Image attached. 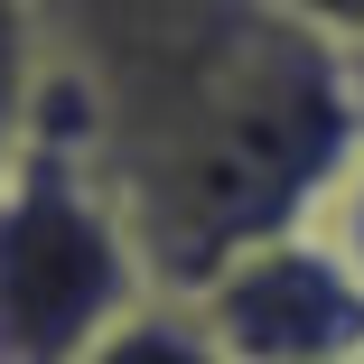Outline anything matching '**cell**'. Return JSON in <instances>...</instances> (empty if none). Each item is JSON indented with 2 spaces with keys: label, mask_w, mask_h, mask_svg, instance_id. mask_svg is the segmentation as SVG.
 <instances>
[{
  "label": "cell",
  "mask_w": 364,
  "mask_h": 364,
  "mask_svg": "<svg viewBox=\"0 0 364 364\" xmlns=\"http://www.w3.org/2000/svg\"><path fill=\"white\" fill-rule=\"evenodd\" d=\"M150 289V252L85 150L0 168V364H85Z\"/></svg>",
  "instance_id": "cell-1"
},
{
  "label": "cell",
  "mask_w": 364,
  "mask_h": 364,
  "mask_svg": "<svg viewBox=\"0 0 364 364\" xmlns=\"http://www.w3.org/2000/svg\"><path fill=\"white\" fill-rule=\"evenodd\" d=\"M187 309L234 364H355L364 355V280L318 225H280L225 252Z\"/></svg>",
  "instance_id": "cell-2"
},
{
  "label": "cell",
  "mask_w": 364,
  "mask_h": 364,
  "mask_svg": "<svg viewBox=\"0 0 364 364\" xmlns=\"http://www.w3.org/2000/svg\"><path fill=\"white\" fill-rule=\"evenodd\" d=\"M47 85H56V65H47V19H38V0H0V168L28 150Z\"/></svg>",
  "instance_id": "cell-3"
},
{
  "label": "cell",
  "mask_w": 364,
  "mask_h": 364,
  "mask_svg": "<svg viewBox=\"0 0 364 364\" xmlns=\"http://www.w3.org/2000/svg\"><path fill=\"white\" fill-rule=\"evenodd\" d=\"M355 364H364V355H355Z\"/></svg>",
  "instance_id": "cell-7"
},
{
  "label": "cell",
  "mask_w": 364,
  "mask_h": 364,
  "mask_svg": "<svg viewBox=\"0 0 364 364\" xmlns=\"http://www.w3.org/2000/svg\"><path fill=\"white\" fill-rule=\"evenodd\" d=\"M271 19H289L318 47H364V0H262Z\"/></svg>",
  "instance_id": "cell-6"
},
{
  "label": "cell",
  "mask_w": 364,
  "mask_h": 364,
  "mask_svg": "<svg viewBox=\"0 0 364 364\" xmlns=\"http://www.w3.org/2000/svg\"><path fill=\"white\" fill-rule=\"evenodd\" d=\"M309 225L355 262V280H364V140H355V150H346V168L327 178V196H318V215H309Z\"/></svg>",
  "instance_id": "cell-5"
},
{
  "label": "cell",
  "mask_w": 364,
  "mask_h": 364,
  "mask_svg": "<svg viewBox=\"0 0 364 364\" xmlns=\"http://www.w3.org/2000/svg\"><path fill=\"white\" fill-rule=\"evenodd\" d=\"M85 364H234V355L205 336V318L178 299V289H150V299H140Z\"/></svg>",
  "instance_id": "cell-4"
}]
</instances>
